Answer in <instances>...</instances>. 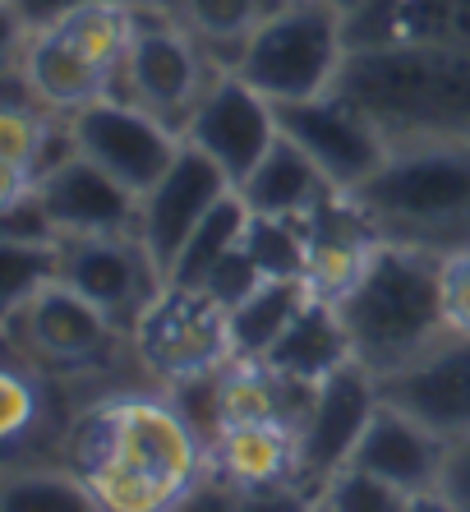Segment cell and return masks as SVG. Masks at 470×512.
<instances>
[{"label": "cell", "mask_w": 470, "mask_h": 512, "mask_svg": "<svg viewBox=\"0 0 470 512\" xmlns=\"http://www.w3.org/2000/svg\"><path fill=\"white\" fill-rule=\"evenodd\" d=\"M443 319L447 333L470 337V250L443 254Z\"/></svg>", "instance_id": "1f68e13d"}, {"label": "cell", "mask_w": 470, "mask_h": 512, "mask_svg": "<svg viewBox=\"0 0 470 512\" xmlns=\"http://www.w3.org/2000/svg\"><path fill=\"white\" fill-rule=\"evenodd\" d=\"M438 494L452 508H470V434L447 439V457H443V476H438Z\"/></svg>", "instance_id": "d6a6232c"}, {"label": "cell", "mask_w": 470, "mask_h": 512, "mask_svg": "<svg viewBox=\"0 0 470 512\" xmlns=\"http://www.w3.org/2000/svg\"><path fill=\"white\" fill-rule=\"evenodd\" d=\"M125 79H130L134 107L171 116L180 107H194L199 93V60L189 51L185 37L166 28H134V42L125 51Z\"/></svg>", "instance_id": "2e32d148"}, {"label": "cell", "mask_w": 470, "mask_h": 512, "mask_svg": "<svg viewBox=\"0 0 470 512\" xmlns=\"http://www.w3.org/2000/svg\"><path fill=\"white\" fill-rule=\"evenodd\" d=\"M263 282H268V277H263V268L254 263V254L245 250V240H240V245H235L231 254H222V263L208 273L203 291H208L222 310H235V305H240L245 296H254Z\"/></svg>", "instance_id": "f546056e"}, {"label": "cell", "mask_w": 470, "mask_h": 512, "mask_svg": "<svg viewBox=\"0 0 470 512\" xmlns=\"http://www.w3.org/2000/svg\"><path fill=\"white\" fill-rule=\"evenodd\" d=\"M235 190H240V199L249 203V213L309 217L337 185L323 176V167H318L300 143L282 134V139L272 143V153L263 157L259 167L249 171L245 185H235Z\"/></svg>", "instance_id": "ac0fdd59"}, {"label": "cell", "mask_w": 470, "mask_h": 512, "mask_svg": "<svg viewBox=\"0 0 470 512\" xmlns=\"http://www.w3.org/2000/svg\"><path fill=\"white\" fill-rule=\"evenodd\" d=\"M245 227H249V203L240 199V190H231L217 208H212L208 217L199 222V231L185 240V250H180V259L171 263V273H166V282L171 286H194V291H203V282H208V273L222 263V254H231L240 240H245Z\"/></svg>", "instance_id": "603a6c76"}, {"label": "cell", "mask_w": 470, "mask_h": 512, "mask_svg": "<svg viewBox=\"0 0 470 512\" xmlns=\"http://www.w3.org/2000/svg\"><path fill=\"white\" fill-rule=\"evenodd\" d=\"M323 5H332V10H341V14H351V10H360L365 0H323Z\"/></svg>", "instance_id": "d590c367"}, {"label": "cell", "mask_w": 470, "mask_h": 512, "mask_svg": "<svg viewBox=\"0 0 470 512\" xmlns=\"http://www.w3.org/2000/svg\"><path fill=\"white\" fill-rule=\"evenodd\" d=\"M277 125L286 139H295L314 157L323 176L337 190H360L383 162H388V143L383 130L365 116L360 107H351L337 93H318V97H295V102H272Z\"/></svg>", "instance_id": "8992f818"}, {"label": "cell", "mask_w": 470, "mask_h": 512, "mask_svg": "<svg viewBox=\"0 0 470 512\" xmlns=\"http://www.w3.org/2000/svg\"><path fill=\"white\" fill-rule=\"evenodd\" d=\"M226 476L240 485H272L295 471V429L263 420V425H226L217 439Z\"/></svg>", "instance_id": "7402d4cb"}, {"label": "cell", "mask_w": 470, "mask_h": 512, "mask_svg": "<svg viewBox=\"0 0 470 512\" xmlns=\"http://www.w3.org/2000/svg\"><path fill=\"white\" fill-rule=\"evenodd\" d=\"M351 199L388 240L434 254L470 250V143L443 139L388 157Z\"/></svg>", "instance_id": "3957f363"}, {"label": "cell", "mask_w": 470, "mask_h": 512, "mask_svg": "<svg viewBox=\"0 0 470 512\" xmlns=\"http://www.w3.org/2000/svg\"><path fill=\"white\" fill-rule=\"evenodd\" d=\"M10 5H14V14L28 19L33 28H51L56 19L83 10V5H130V0H10Z\"/></svg>", "instance_id": "e575fe53"}, {"label": "cell", "mask_w": 470, "mask_h": 512, "mask_svg": "<svg viewBox=\"0 0 470 512\" xmlns=\"http://www.w3.org/2000/svg\"><path fill=\"white\" fill-rule=\"evenodd\" d=\"M19 314H24L28 337H33L37 351H47L56 360H83L93 351H102L106 323H111V314L102 305H93L83 291H74L60 277L42 286L33 300H24Z\"/></svg>", "instance_id": "e0dca14e"}, {"label": "cell", "mask_w": 470, "mask_h": 512, "mask_svg": "<svg viewBox=\"0 0 470 512\" xmlns=\"http://www.w3.org/2000/svg\"><path fill=\"white\" fill-rule=\"evenodd\" d=\"M139 346H143V360L153 370H162L166 379L217 370L222 356L231 351L226 310L208 291L171 286L166 296L148 300V310L139 314Z\"/></svg>", "instance_id": "8fae6325"}, {"label": "cell", "mask_w": 470, "mask_h": 512, "mask_svg": "<svg viewBox=\"0 0 470 512\" xmlns=\"http://www.w3.org/2000/svg\"><path fill=\"white\" fill-rule=\"evenodd\" d=\"M33 190L42 194L47 213L56 217L60 236H120L130 222H139L134 217L139 194L130 185H120L106 167H97L88 153L70 157L47 180H37Z\"/></svg>", "instance_id": "4fadbf2b"}, {"label": "cell", "mask_w": 470, "mask_h": 512, "mask_svg": "<svg viewBox=\"0 0 470 512\" xmlns=\"http://www.w3.org/2000/svg\"><path fill=\"white\" fill-rule=\"evenodd\" d=\"M332 93L378 130L470 139V42H401L341 60Z\"/></svg>", "instance_id": "7a4b0ae2"}, {"label": "cell", "mask_w": 470, "mask_h": 512, "mask_svg": "<svg viewBox=\"0 0 470 512\" xmlns=\"http://www.w3.org/2000/svg\"><path fill=\"white\" fill-rule=\"evenodd\" d=\"M116 457H120V406L88 411L70 434V466L79 471V480L93 485Z\"/></svg>", "instance_id": "4316f807"}, {"label": "cell", "mask_w": 470, "mask_h": 512, "mask_svg": "<svg viewBox=\"0 0 470 512\" xmlns=\"http://www.w3.org/2000/svg\"><path fill=\"white\" fill-rule=\"evenodd\" d=\"M199 448L203 443L180 420L176 406H120V457L93 480L97 503H111V508L176 503L194 485Z\"/></svg>", "instance_id": "5b68a950"}, {"label": "cell", "mask_w": 470, "mask_h": 512, "mask_svg": "<svg viewBox=\"0 0 470 512\" xmlns=\"http://www.w3.org/2000/svg\"><path fill=\"white\" fill-rule=\"evenodd\" d=\"M309 282L305 277H268V282L245 296L235 310H226V337H231V356L240 360H263L272 342L291 328V319L309 305Z\"/></svg>", "instance_id": "ffe728a7"}, {"label": "cell", "mask_w": 470, "mask_h": 512, "mask_svg": "<svg viewBox=\"0 0 470 512\" xmlns=\"http://www.w3.org/2000/svg\"><path fill=\"white\" fill-rule=\"evenodd\" d=\"M378 397L443 439L470 434V337H443L406 370L378 379Z\"/></svg>", "instance_id": "7c38bea8"}, {"label": "cell", "mask_w": 470, "mask_h": 512, "mask_svg": "<svg viewBox=\"0 0 470 512\" xmlns=\"http://www.w3.org/2000/svg\"><path fill=\"white\" fill-rule=\"evenodd\" d=\"M0 503L10 512H74V508H93L97 494L88 480H60V476H24L10 480Z\"/></svg>", "instance_id": "83f0119b"}, {"label": "cell", "mask_w": 470, "mask_h": 512, "mask_svg": "<svg viewBox=\"0 0 470 512\" xmlns=\"http://www.w3.org/2000/svg\"><path fill=\"white\" fill-rule=\"evenodd\" d=\"M235 70L268 102L332 93L341 74V10L323 0L282 5L249 33Z\"/></svg>", "instance_id": "277c9868"}, {"label": "cell", "mask_w": 470, "mask_h": 512, "mask_svg": "<svg viewBox=\"0 0 470 512\" xmlns=\"http://www.w3.org/2000/svg\"><path fill=\"white\" fill-rule=\"evenodd\" d=\"M185 14L212 42H249L259 28V0H185Z\"/></svg>", "instance_id": "f1b7e54d"}, {"label": "cell", "mask_w": 470, "mask_h": 512, "mask_svg": "<svg viewBox=\"0 0 470 512\" xmlns=\"http://www.w3.org/2000/svg\"><path fill=\"white\" fill-rule=\"evenodd\" d=\"M443 457H447L443 434H434L429 425H420V420L397 411V406L378 402L369 429L360 434V443H355L351 466H365V471L392 480V485L406 489L415 499L420 489H438Z\"/></svg>", "instance_id": "5bb4252c"}, {"label": "cell", "mask_w": 470, "mask_h": 512, "mask_svg": "<svg viewBox=\"0 0 470 512\" xmlns=\"http://www.w3.org/2000/svg\"><path fill=\"white\" fill-rule=\"evenodd\" d=\"M346 360H355V346H351V333H346L337 305L323 296H309V305L291 319V328L272 342L263 365L286 374V379L323 383L332 370H341Z\"/></svg>", "instance_id": "d6986e66"}, {"label": "cell", "mask_w": 470, "mask_h": 512, "mask_svg": "<svg viewBox=\"0 0 470 512\" xmlns=\"http://www.w3.org/2000/svg\"><path fill=\"white\" fill-rule=\"evenodd\" d=\"M378 379L360 365L346 360L341 370H332L318 383L314 406H309L305 425L295 429V480L305 485H328L341 466H351V453L360 434L369 429L378 411Z\"/></svg>", "instance_id": "52a82bcc"}, {"label": "cell", "mask_w": 470, "mask_h": 512, "mask_svg": "<svg viewBox=\"0 0 470 512\" xmlns=\"http://www.w3.org/2000/svg\"><path fill=\"white\" fill-rule=\"evenodd\" d=\"M74 134H79L83 153L111 171L120 185H130L139 199L166 176V167L180 153L153 111L134 107V102H116V97H97V102L79 107Z\"/></svg>", "instance_id": "30bf717a"}, {"label": "cell", "mask_w": 470, "mask_h": 512, "mask_svg": "<svg viewBox=\"0 0 470 512\" xmlns=\"http://www.w3.org/2000/svg\"><path fill=\"white\" fill-rule=\"evenodd\" d=\"M323 508H341V512H397V508H411V494H406V489H397L392 480L365 471V466H341L337 476L323 485Z\"/></svg>", "instance_id": "d4e9b609"}, {"label": "cell", "mask_w": 470, "mask_h": 512, "mask_svg": "<svg viewBox=\"0 0 470 512\" xmlns=\"http://www.w3.org/2000/svg\"><path fill=\"white\" fill-rule=\"evenodd\" d=\"M277 139H282V125L272 102L240 74L212 84L189 111V143L203 148L231 176V185H245L249 171L272 153Z\"/></svg>", "instance_id": "9c48e42d"}, {"label": "cell", "mask_w": 470, "mask_h": 512, "mask_svg": "<svg viewBox=\"0 0 470 512\" xmlns=\"http://www.w3.org/2000/svg\"><path fill=\"white\" fill-rule=\"evenodd\" d=\"M231 176L212 162L203 148H180L166 176L139 199V245L148 250L157 273H171L185 240L199 231V222L231 194Z\"/></svg>", "instance_id": "ba28073f"}, {"label": "cell", "mask_w": 470, "mask_h": 512, "mask_svg": "<svg viewBox=\"0 0 470 512\" xmlns=\"http://www.w3.org/2000/svg\"><path fill=\"white\" fill-rule=\"evenodd\" d=\"M37 411V397L19 374H5L0 379V434H19V429L33 420Z\"/></svg>", "instance_id": "836d02e7"}, {"label": "cell", "mask_w": 470, "mask_h": 512, "mask_svg": "<svg viewBox=\"0 0 470 512\" xmlns=\"http://www.w3.org/2000/svg\"><path fill=\"white\" fill-rule=\"evenodd\" d=\"M245 250L263 268V277H309V227L305 217L249 213Z\"/></svg>", "instance_id": "cb8c5ba5"}, {"label": "cell", "mask_w": 470, "mask_h": 512, "mask_svg": "<svg viewBox=\"0 0 470 512\" xmlns=\"http://www.w3.org/2000/svg\"><path fill=\"white\" fill-rule=\"evenodd\" d=\"M0 227H5V240H14V245H56L60 240L56 217L47 213V203H42L37 190H24V194H14V199H5Z\"/></svg>", "instance_id": "4dcf8cb0"}, {"label": "cell", "mask_w": 470, "mask_h": 512, "mask_svg": "<svg viewBox=\"0 0 470 512\" xmlns=\"http://www.w3.org/2000/svg\"><path fill=\"white\" fill-rule=\"evenodd\" d=\"M28 84L51 107H88V102L106 97L111 74L93 65L79 47H70L56 28H42V37L33 42V56H28Z\"/></svg>", "instance_id": "44dd1931"}, {"label": "cell", "mask_w": 470, "mask_h": 512, "mask_svg": "<svg viewBox=\"0 0 470 512\" xmlns=\"http://www.w3.org/2000/svg\"><path fill=\"white\" fill-rule=\"evenodd\" d=\"M60 282L102 305L111 319L148 310V250H134L120 236H65L60 245Z\"/></svg>", "instance_id": "9a60e30c"}, {"label": "cell", "mask_w": 470, "mask_h": 512, "mask_svg": "<svg viewBox=\"0 0 470 512\" xmlns=\"http://www.w3.org/2000/svg\"><path fill=\"white\" fill-rule=\"evenodd\" d=\"M351 333L355 360L374 379L406 370L429 346L443 342V254L383 240L365 259V273L332 300Z\"/></svg>", "instance_id": "6da1fadb"}, {"label": "cell", "mask_w": 470, "mask_h": 512, "mask_svg": "<svg viewBox=\"0 0 470 512\" xmlns=\"http://www.w3.org/2000/svg\"><path fill=\"white\" fill-rule=\"evenodd\" d=\"M56 277H60V254L51 245H14V240H5V263H0L5 310H19L24 300H33Z\"/></svg>", "instance_id": "484cf974"}]
</instances>
